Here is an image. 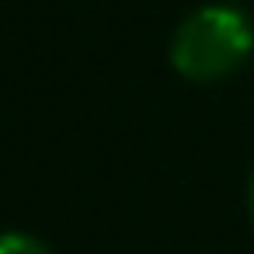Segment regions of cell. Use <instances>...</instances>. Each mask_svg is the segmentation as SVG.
Returning <instances> with one entry per match:
<instances>
[{"instance_id":"cell-1","label":"cell","mask_w":254,"mask_h":254,"mask_svg":"<svg viewBox=\"0 0 254 254\" xmlns=\"http://www.w3.org/2000/svg\"><path fill=\"white\" fill-rule=\"evenodd\" d=\"M254 42V28L240 7L230 4H209L191 11L171 42V63L198 80L219 77L233 70Z\"/></svg>"},{"instance_id":"cell-2","label":"cell","mask_w":254,"mask_h":254,"mask_svg":"<svg viewBox=\"0 0 254 254\" xmlns=\"http://www.w3.org/2000/svg\"><path fill=\"white\" fill-rule=\"evenodd\" d=\"M0 254H49V247L32 233L11 230V233H0Z\"/></svg>"},{"instance_id":"cell-3","label":"cell","mask_w":254,"mask_h":254,"mask_svg":"<svg viewBox=\"0 0 254 254\" xmlns=\"http://www.w3.org/2000/svg\"><path fill=\"white\" fill-rule=\"evenodd\" d=\"M251 209H254V178H251Z\"/></svg>"}]
</instances>
